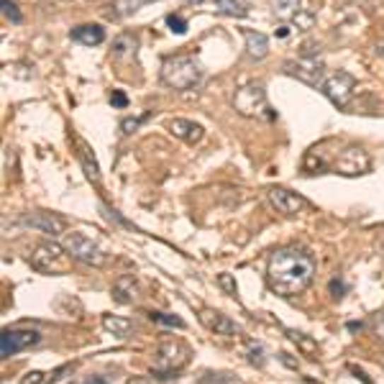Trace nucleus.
<instances>
[{
	"instance_id": "f257e3e1",
	"label": "nucleus",
	"mask_w": 384,
	"mask_h": 384,
	"mask_svg": "<svg viewBox=\"0 0 384 384\" xmlns=\"http://www.w3.org/2000/svg\"><path fill=\"white\" fill-rule=\"evenodd\" d=\"M315 277V262L305 249L284 246L269 256L267 264V282L269 290L282 297H295L310 287Z\"/></svg>"
},
{
	"instance_id": "f03ea898",
	"label": "nucleus",
	"mask_w": 384,
	"mask_h": 384,
	"mask_svg": "<svg viewBox=\"0 0 384 384\" xmlns=\"http://www.w3.org/2000/svg\"><path fill=\"white\" fill-rule=\"evenodd\" d=\"M200 80H202V69L195 57L177 54V57H167L162 62V82L167 88L185 93V90L197 88Z\"/></svg>"
},
{
	"instance_id": "7ed1b4c3",
	"label": "nucleus",
	"mask_w": 384,
	"mask_h": 384,
	"mask_svg": "<svg viewBox=\"0 0 384 384\" xmlns=\"http://www.w3.org/2000/svg\"><path fill=\"white\" fill-rule=\"evenodd\" d=\"M233 108L243 118H256V121H274L277 118L262 82H246V85H241L236 90V95H233Z\"/></svg>"
},
{
	"instance_id": "20e7f679",
	"label": "nucleus",
	"mask_w": 384,
	"mask_h": 384,
	"mask_svg": "<svg viewBox=\"0 0 384 384\" xmlns=\"http://www.w3.org/2000/svg\"><path fill=\"white\" fill-rule=\"evenodd\" d=\"M187 356H190L187 346L177 344V341L159 344V349L154 351V366H151V377H156V379H172V374H177V371L185 366Z\"/></svg>"
},
{
	"instance_id": "39448f33",
	"label": "nucleus",
	"mask_w": 384,
	"mask_h": 384,
	"mask_svg": "<svg viewBox=\"0 0 384 384\" xmlns=\"http://www.w3.org/2000/svg\"><path fill=\"white\" fill-rule=\"evenodd\" d=\"M64 249H67V254L72 256V259L88 264V267H103L105 259H108V256L103 254L100 246H98L93 238L85 236V233H80V231L67 233V238H64Z\"/></svg>"
},
{
	"instance_id": "423d86ee",
	"label": "nucleus",
	"mask_w": 384,
	"mask_h": 384,
	"mask_svg": "<svg viewBox=\"0 0 384 384\" xmlns=\"http://www.w3.org/2000/svg\"><path fill=\"white\" fill-rule=\"evenodd\" d=\"M64 246L59 243H41L39 249L31 254V267L47 274H64L67 272V259H64Z\"/></svg>"
},
{
	"instance_id": "0eeeda50",
	"label": "nucleus",
	"mask_w": 384,
	"mask_h": 384,
	"mask_svg": "<svg viewBox=\"0 0 384 384\" xmlns=\"http://www.w3.org/2000/svg\"><path fill=\"white\" fill-rule=\"evenodd\" d=\"M284 74H290L295 80L310 85V88H323L325 82V69L318 59H310V57H300V59H290L284 62Z\"/></svg>"
},
{
	"instance_id": "6e6552de",
	"label": "nucleus",
	"mask_w": 384,
	"mask_h": 384,
	"mask_svg": "<svg viewBox=\"0 0 384 384\" xmlns=\"http://www.w3.org/2000/svg\"><path fill=\"white\" fill-rule=\"evenodd\" d=\"M41 341V333L39 330H31V328H6L3 330V336H0V356L3 359H11L21 351L31 349Z\"/></svg>"
},
{
	"instance_id": "1a4fd4ad",
	"label": "nucleus",
	"mask_w": 384,
	"mask_h": 384,
	"mask_svg": "<svg viewBox=\"0 0 384 384\" xmlns=\"http://www.w3.org/2000/svg\"><path fill=\"white\" fill-rule=\"evenodd\" d=\"M354 88H356V77L349 72H333L330 77H325L323 82V95L328 98L333 105L338 108H346L351 103V95H354Z\"/></svg>"
},
{
	"instance_id": "9d476101",
	"label": "nucleus",
	"mask_w": 384,
	"mask_h": 384,
	"mask_svg": "<svg viewBox=\"0 0 384 384\" xmlns=\"http://www.w3.org/2000/svg\"><path fill=\"white\" fill-rule=\"evenodd\" d=\"M369 167H371V159L361 146H346L344 151L336 156V162H333V169H336L338 175H346V177L366 175Z\"/></svg>"
},
{
	"instance_id": "9b49d317",
	"label": "nucleus",
	"mask_w": 384,
	"mask_h": 384,
	"mask_svg": "<svg viewBox=\"0 0 384 384\" xmlns=\"http://www.w3.org/2000/svg\"><path fill=\"white\" fill-rule=\"evenodd\" d=\"M21 226H26V228H34L41 231V233H47V236H59L67 231V221L57 213H44V210H36V213H26V216H21Z\"/></svg>"
},
{
	"instance_id": "f8f14e48",
	"label": "nucleus",
	"mask_w": 384,
	"mask_h": 384,
	"mask_svg": "<svg viewBox=\"0 0 384 384\" xmlns=\"http://www.w3.org/2000/svg\"><path fill=\"white\" fill-rule=\"evenodd\" d=\"M267 197H269L272 208L277 213H282V216H297L303 208H308L305 197H300L297 192H290V190L284 187H269L267 190Z\"/></svg>"
},
{
	"instance_id": "ddd939ff",
	"label": "nucleus",
	"mask_w": 384,
	"mask_h": 384,
	"mask_svg": "<svg viewBox=\"0 0 384 384\" xmlns=\"http://www.w3.org/2000/svg\"><path fill=\"white\" fill-rule=\"evenodd\" d=\"M202 323L208 325L216 336H226V338H233L241 333V325L236 320H231L228 315H223V313H213V310H205L202 313Z\"/></svg>"
},
{
	"instance_id": "4468645a",
	"label": "nucleus",
	"mask_w": 384,
	"mask_h": 384,
	"mask_svg": "<svg viewBox=\"0 0 384 384\" xmlns=\"http://www.w3.org/2000/svg\"><path fill=\"white\" fill-rule=\"evenodd\" d=\"M69 36H72V41L82 44V47H98V44L105 41V28L100 23H82V26H74L69 31Z\"/></svg>"
},
{
	"instance_id": "2eb2a0df",
	"label": "nucleus",
	"mask_w": 384,
	"mask_h": 384,
	"mask_svg": "<svg viewBox=\"0 0 384 384\" xmlns=\"http://www.w3.org/2000/svg\"><path fill=\"white\" fill-rule=\"evenodd\" d=\"M243 39H246V54L251 59H264L269 54V39L262 34V31H254V28H241Z\"/></svg>"
},
{
	"instance_id": "dca6fc26",
	"label": "nucleus",
	"mask_w": 384,
	"mask_h": 384,
	"mask_svg": "<svg viewBox=\"0 0 384 384\" xmlns=\"http://www.w3.org/2000/svg\"><path fill=\"white\" fill-rule=\"evenodd\" d=\"M169 131L177 136V139H182L187 144H197L205 136L200 123H192V121H185V118H175V121H169Z\"/></svg>"
},
{
	"instance_id": "f3484780",
	"label": "nucleus",
	"mask_w": 384,
	"mask_h": 384,
	"mask_svg": "<svg viewBox=\"0 0 384 384\" xmlns=\"http://www.w3.org/2000/svg\"><path fill=\"white\" fill-rule=\"evenodd\" d=\"M139 297V284H136L134 274H123L115 279L113 284V300L121 305H131Z\"/></svg>"
},
{
	"instance_id": "a211bd4d",
	"label": "nucleus",
	"mask_w": 384,
	"mask_h": 384,
	"mask_svg": "<svg viewBox=\"0 0 384 384\" xmlns=\"http://www.w3.org/2000/svg\"><path fill=\"white\" fill-rule=\"evenodd\" d=\"M77 156H80V162L82 167H85V172H88V177L93 180V182H100V169H98V162H95V156L93 151H90V146L82 139H77Z\"/></svg>"
},
{
	"instance_id": "6ab92c4d",
	"label": "nucleus",
	"mask_w": 384,
	"mask_h": 384,
	"mask_svg": "<svg viewBox=\"0 0 384 384\" xmlns=\"http://www.w3.org/2000/svg\"><path fill=\"white\" fill-rule=\"evenodd\" d=\"M103 328L113 333L115 338H126L131 330H134V323L128 318H118V315H103Z\"/></svg>"
},
{
	"instance_id": "aec40b11",
	"label": "nucleus",
	"mask_w": 384,
	"mask_h": 384,
	"mask_svg": "<svg viewBox=\"0 0 384 384\" xmlns=\"http://www.w3.org/2000/svg\"><path fill=\"white\" fill-rule=\"evenodd\" d=\"M216 11L231 18H243L249 13V3L246 0H216Z\"/></svg>"
},
{
	"instance_id": "412c9836",
	"label": "nucleus",
	"mask_w": 384,
	"mask_h": 384,
	"mask_svg": "<svg viewBox=\"0 0 384 384\" xmlns=\"http://www.w3.org/2000/svg\"><path fill=\"white\" fill-rule=\"evenodd\" d=\"M297 11H300V0H272V13L277 18H295Z\"/></svg>"
},
{
	"instance_id": "4be33fe9",
	"label": "nucleus",
	"mask_w": 384,
	"mask_h": 384,
	"mask_svg": "<svg viewBox=\"0 0 384 384\" xmlns=\"http://www.w3.org/2000/svg\"><path fill=\"white\" fill-rule=\"evenodd\" d=\"M64 371H69L67 366H59L57 371H28L26 377L21 379V384H47V382H54V379H59V374H64Z\"/></svg>"
},
{
	"instance_id": "5701e85b",
	"label": "nucleus",
	"mask_w": 384,
	"mask_h": 384,
	"mask_svg": "<svg viewBox=\"0 0 384 384\" xmlns=\"http://www.w3.org/2000/svg\"><path fill=\"white\" fill-rule=\"evenodd\" d=\"M141 6H144V0H115V3H113V16H118V18H126V16L136 13Z\"/></svg>"
},
{
	"instance_id": "b1692460",
	"label": "nucleus",
	"mask_w": 384,
	"mask_h": 384,
	"mask_svg": "<svg viewBox=\"0 0 384 384\" xmlns=\"http://www.w3.org/2000/svg\"><path fill=\"white\" fill-rule=\"evenodd\" d=\"M149 318L154 320V323L159 325H169V328H185V320L182 318H177V315H169V313H149Z\"/></svg>"
},
{
	"instance_id": "393cba45",
	"label": "nucleus",
	"mask_w": 384,
	"mask_h": 384,
	"mask_svg": "<svg viewBox=\"0 0 384 384\" xmlns=\"http://www.w3.org/2000/svg\"><path fill=\"white\" fill-rule=\"evenodd\" d=\"M292 23H295V28H300V31H308V28H313V23H315V16L310 13V11H297L295 18H292Z\"/></svg>"
},
{
	"instance_id": "a878e982",
	"label": "nucleus",
	"mask_w": 384,
	"mask_h": 384,
	"mask_svg": "<svg viewBox=\"0 0 384 384\" xmlns=\"http://www.w3.org/2000/svg\"><path fill=\"white\" fill-rule=\"evenodd\" d=\"M0 6H3V16H6L11 23H21V11H18V6H16L13 0H0Z\"/></svg>"
},
{
	"instance_id": "bb28decb",
	"label": "nucleus",
	"mask_w": 384,
	"mask_h": 384,
	"mask_svg": "<svg viewBox=\"0 0 384 384\" xmlns=\"http://www.w3.org/2000/svg\"><path fill=\"white\" fill-rule=\"evenodd\" d=\"M167 26L172 34H187V21L182 18V16L177 13H169L167 16Z\"/></svg>"
},
{
	"instance_id": "cd10ccee",
	"label": "nucleus",
	"mask_w": 384,
	"mask_h": 384,
	"mask_svg": "<svg viewBox=\"0 0 384 384\" xmlns=\"http://www.w3.org/2000/svg\"><path fill=\"white\" fill-rule=\"evenodd\" d=\"M131 49H136V39L121 36V39H115V44H113V54L121 57V54H126V52H131Z\"/></svg>"
},
{
	"instance_id": "c85d7f7f",
	"label": "nucleus",
	"mask_w": 384,
	"mask_h": 384,
	"mask_svg": "<svg viewBox=\"0 0 384 384\" xmlns=\"http://www.w3.org/2000/svg\"><path fill=\"white\" fill-rule=\"evenodd\" d=\"M218 284H221L226 295H236V282H233V277L231 274H221L218 277Z\"/></svg>"
},
{
	"instance_id": "c756f323",
	"label": "nucleus",
	"mask_w": 384,
	"mask_h": 384,
	"mask_svg": "<svg viewBox=\"0 0 384 384\" xmlns=\"http://www.w3.org/2000/svg\"><path fill=\"white\" fill-rule=\"evenodd\" d=\"M144 123V118H123L121 121V131L123 134H134V131H139V126Z\"/></svg>"
},
{
	"instance_id": "7c9ffc66",
	"label": "nucleus",
	"mask_w": 384,
	"mask_h": 384,
	"mask_svg": "<svg viewBox=\"0 0 384 384\" xmlns=\"http://www.w3.org/2000/svg\"><path fill=\"white\" fill-rule=\"evenodd\" d=\"M249 361L254 366H264V349H262V346H251V349H249Z\"/></svg>"
},
{
	"instance_id": "2f4dec72",
	"label": "nucleus",
	"mask_w": 384,
	"mask_h": 384,
	"mask_svg": "<svg viewBox=\"0 0 384 384\" xmlns=\"http://www.w3.org/2000/svg\"><path fill=\"white\" fill-rule=\"evenodd\" d=\"M328 290H330V295H333V297H344V292H346V284L341 282V279H330Z\"/></svg>"
},
{
	"instance_id": "473e14b6",
	"label": "nucleus",
	"mask_w": 384,
	"mask_h": 384,
	"mask_svg": "<svg viewBox=\"0 0 384 384\" xmlns=\"http://www.w3.org/2000/svg\"><path fill=\"white\" fill-rule=\"evenodd\" d=\"M110 103H113L115 108H126V105H128V98L121 93V90H113V95H110Z\"/></svg>"
},
{
	"instance_id": "72a5a7b5",
	"label": "nucleus",
	"mask_w": 384,
	"mask_h": 384,
	"mask_svg": "<svg viewBox=\"0 0 384 384\" xmlns=\"http://www.w3.org/2000/svg\"><path fill=\"white\" fill-rule=\"evenodd\" d=\"M77 384H108V377H100V374H95V377H85L82 382Z\"/></svg>"
},
{
	"instance_id": "f704fd0d",
	"label": "nucleus",
	"mask_w": 384,
	"mask_h": 384,
	"mask_svg": "<svg viewBox=\"0 0 384 384\" xmlns=\"http://www.w3.org/2000/svg\"><path fill=\"white\" fill-rule=\"evenodd\" d=\"M374 330H377V336H379V338H382V341H384V313H382V315L377 318V325H374Z\"/></svg>"
},
{
	"instance_id": "c9c22d12",
	"label": "nucleus",
	"mask_w": 384,
	"mask_h": 384,
	"mask_svg": "<svg viewBox=\"0 0 384 384\" xmlns=\"http://www.w3.org/2000/svg\"><path fill=\"white\" fill-rule=\"evenodd\" d=\"M185 3H195V6H197V3H202V0H185Z\"/></svg>"
},
{
	"instance_id": "e433bc0d",
	"label": "nucleus",
	"mask_w": 384,
	"mask_h": 384,
	"mask_svg": "<svg viewBox=\"0 0 384 384\" xmlns=\"http://www.w3.org/2000/svg\"><path fill=\"white\" fill-rule=\"evenodd\" d=\"M377 54H382V57H384V47H382V49L377 47Z\"/></svg>"
}]
</instances>
